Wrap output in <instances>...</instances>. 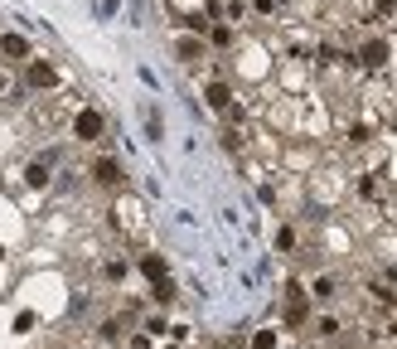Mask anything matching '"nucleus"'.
Instances as JSON below:
<instances>
[{"label":"nucleus","instance_id":"nucleus-11","mask_svg":"<svg viewBox=\"0 0 397 349\" xmlns=\"http://www.w3.org/2000/svg\"><path fill=\"white\" fill-rule=\"evenodd\" d=\"M252 349H277V330H257L252 335Z\"/></svg>","mask_w":397,"mask_h":349},{"label":"nucleus","instance_id":"nucleus-18","mask_svg":"<svg viewBox=\"0 0 397 349\" xmlns=\"http://www.w3.org/2000/svg\"><path fill=\"white\" fill-rule=\"evenodd\" d=\"M0 257H5V247H0Z\"/></svg>","mask_w":397,"mask_h":349},{"label":"nucleus","instance_id":"nucleus-10","mask_svg":"<svg viewBox=\"0 0 397 349\" xmlns=\"http://www.w3.org/2000/svg\"><path fill=\"white\" fill-rule=\"evenodd\" d=\"M339 286H334V277H315V286H310V296H320V301H329Z\"/></svg>","mask_w":397,"mask_h":349},{"label":"nucleus","instance_id":"nucleus-8","mask_svg":"<svg viewBox=\"0 0 397 349\" xmlns=\"http://www.w3.org/2000/svg\"><path fill=\"white\" fill-rule=\"evenodd\" d=\"M24 185H29V189H44V185H49V160H34V165L24 170Z\"/></svg>","mask_w":397,"mask_h":349},{"label":"nucleus","instance_id":"nucleus-13","mask_svg":"<svg viewBox=\"0 0 397 349\" xmlns=\"http://www.w3.org/2000/svg\"><path fill=\"white\" fill-rule=\"evenodd\" d=\"M146 131H150V141H160V116H155V107H146Z\"/></svg>","mask_w":397,"mask_h":349},{"label":"nucleus","instance_id":"nucleus-7","mask_svg":"<svg viewBox=\"0 0 397 349\" xmlns=\"http://www.w3.org/2000/svg\"><path fill=\"white\" fill-rule=\"evenodd\" d=\"M0 54H5V59H24V54H29L24 34H0Z\"/></svg>","mask_w":397,"mask_h":349},{"label":"nucleus","instance_id":"nucleus-2","mask_svg":"<svg viewBox=\"0 0 397 349\" xmlns=\"http://www.w3.org/2000/svg\"><path fill=\"white\" fill-rule=\"evenodd\" d=\"M73 131H78L83 141H98V136H102V112H93V107H88V112H78Z\"/></svg>","mask_w":397,"mask_h":349},{"label":"nucleus","instance_id":"nucleus-3","mask_svg":"<svg viewBox=\"0 0 397 349\" xmlns=\"http://www.w3.org/2000/svg\"><path fill=\"white\" fill-rule=\"evenodd\" d=\"M388 54H393V44H388V39H368V44H364V63H368V68H383V63H388Z\"/></svg>","mask_w":397,"mask_h":349},{"label":"nucleus","instance_id":"nucleus-12","mask_svg":"<svg viewBox=\"0 0 397 349\" xmlns=\"http://www.w3.org/2000/svg\"><path fill=\"white\" fill-rule=\"evenodd\" d=\"M315 335H325V340H329V335H339V320H329V316H325V320H315Z\"/></svg>","mask_w":397,"mask_h":349},{"label":"nucleus","instance_id":"nucleus-9","mask_svg":"<svg viewBox=\"0 0 397 349\" xmlns=\"http://www.w3.org/2000/svg\"><path fill=\"white\" fill-rule=\"evenodd\" d=\"M141 272H146L155 286H160V281H170V277H165V262H160V257H146V262H141Z\"/></svg>","mask_w":397,"mask_h":349},{"label":"nucleus","instance_id":"nucleus-14","mask_svg":"<svg viewBox=\"0 0 397 349\" xmlns=\"http://www.w3.org/2000/svg\"><path fill=\"white\" fill-rule=\"evenodd\" d=\"M175 54H180V59H194V54H198V39H180V44H175Z\"/></svg>","mask_w":397,"mask_h":349},{"label":"nucleus","instance_id":"nucleus-16","mask_svg":"<svg viewBox=\"0 0 397 349\" xmlns=\"http://www.w3.org/2000/svg\"><path fill=\"white\" fill-rule=\"evenodd\" d=\"M378 10H383V15H393V10H397V0H378Z\"/></svg>","mask_w":397,"mask_h":349},{"label":"nucleus","instance_id":"nucleus-4","mask_svg":"<svg viewBox=\"0 0 397 349\" xmlns=\"http://www.w3.org/2000/svg\"><path fill=\"white\" fill-rule=\"evenodd\" d=\"M93 175H98V185H121V160L102 155L98 165H93Z\"/></svg>","mask_w":397,"mask_h":349},{"label":"nucleus","instance_id":"nucleus-5","mask_svg":"<svg viewBox=\"0 0 397 349\" xmlns=\"http://www.w3.org/2000/svg\"><path fill=\"white\" fill-rule=\"evenodd\" d=\"M24 78H29V88H54V63H44V59H34Z\"/></svg>","mask_w":397,"mask_h":349},{"label":"nucleus","instance_id":"nucleus-17","mask_svg":"<svg viewBox=\"0 0 397 349\" xmlns=\"http://www.w3.org/2000/svg\"><path fill=\"white\" fill-rule=\"evenodd\" d=\"M0 88H5V68H0Z\"/></svg>","mask_w":397,"mask_h":349},{"label":"nucleus","instance_id":"nucleus-1","mask_svg":"<svg viewBox=\"0 0 397 349\" xmlns=\"http://www.w3.org/2000/svg\"><path fill=\"white\" fill-rule=\"evenodd\" d=\"M305 316H310V306H305V286L291 281V286H286V325H305Z\"/></svg>","mask_w":397,"mask_h":349},{"label":"nucleus","instance_id":"nucleus-6","mask_svg":"<svg viewBox=\"0 0 397 349\" xmlns=\"http://www.w3.org/2000/svg\"><path fill=\"white\" fill-rule=\"evenodd\" d=\"M203 98H208V107H218V112H228V107H233V88H228V83H208V93H203Z\"/></svg>","mask_w":397,"mask_h":349},{"label":"nucleus","instance_id":"nucleus-15","mask_svg":"<svg viewBox=\"0 0 397 349\" xmlns=\"http://www.w3.org/2000/svg\"><path fill=\"white\" fill-rule=\"evenodd\" d=\"M213 44H218V49H228V44H233V29H228V24H218V29H213Z\"/></svg>","mask_w":397,"mask_h":349}]
</instances>
